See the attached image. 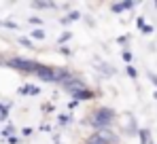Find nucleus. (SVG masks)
<instances>
[{
	"label": "nucleus",
	"mask_w": 157,
	"mask_h": 144,
	"mask_svg": "<svg viewBox=\"0 0 157 144\" xmlns=\"http://www.w3.org/2000/svg\"><path fill=\"white\" fill-rule=\"evenodd\" d=\"M132 6H134L132 2H123V4H115V6H113V11H115V13H119V11H125V9H132Z\"/></svg>",
	"instance_id": "nucleus-5"
},
{
	"label": "nucleus",
	"mask_w": 157,
	"mask_h": 144,
	"mask_svg": "<svg viewBox=\"0 0 157 144\" xmlns=\"http://www.w3.org/2000/svg\"><path fill=\"white\" fill-rule=\"evenodd\" d=\"M113 121V110H108V108H100V110H96V115H94V119L91 123L96 125V127H104Z\"/></svg>",
	"instance_id": "nucleus-2"
},
{
	"label": "nucleus",
	"mask_w": 157,
	"mask_h": 144,
	"mask_svg": "<svg viewBox=\"0 0 157 144\" xmlns=\"http://www.w3.org/2000/svg\"><path fill=\"white\" fill-rule=\"evenodd\" d=\"M87 144H110V136H108V131H98L87 138Z\"/></svg>",
	"instance_id": "nucleus-3"
},
{
	"label": "nucleus",
	"mask_w": 157,
	"mask_h": 144,
	"mask_svg": "<svg viewBox=\"0 0 157 144\" xmlns=\"http://www.w3.org/2000/svg\"><path fill=\"white\" fill-rule=\"evenodd\" d=\"M9 66H13V68H17V70H21V72H34V74H36V70H38L40 64L30 62V59H19V57H17V59H11Z\"/></svg>",
	"instance_id": "nucleus-1"
},
{
	"label": "nucleus",
	"mask_w": 157,
	"mask_h": 144,
	"mask_svg": "<svg viewBox=\"0 0 157 144\" xmlns=\"http://www.w3.org/2000/svg\"><path fill=\"white\" fill-rule=\"evenodd\" d=\"M53 68H47V66H38V70H36V76H40V78H45V81H53Z\"/></svg>",
	"instance_id": "nucleus-4"
}]
</instances>
